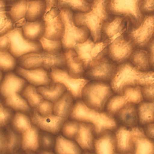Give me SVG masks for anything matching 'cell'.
Wrapping results in <instances>:
<instances>
[{"instance_id":"4fadbf2b","label":"cell","mask_w":154,"mask_h":154,"mask_svg":"<svg viewBox=\"0 0 154 154\" xmlns=\"http://www.w3.org/2000/svg\"><path fill=\"white\" fill-rule=\"evenodd\" d=\"M117 66V63L107 55L86 70L83 77L90 81L110 82Z\"/></svg>"},{"instance_id":"d4e9b609","label":"cell","mask_w":154,"mask_h":154,"mask_svg":"<svg viewBox=\"0 0 154 154\" xmlns=\"http://www.w3.org/2000/svg\"><path fill=\"white\" fill-rule=\"evenodd\" d=\"M71 94L67 91L54 103L53 114L67 119L74 103Z\"/></svg>"},{"instance_id":"7bdbcfd3","label":"cell","mask_w":154,"mask_h":154,"mask_svg":"<svg viewBox=\"0 0 154 154\" xmlns=\"http://www.w3.org/2000/svg\"><path fill=\"white\" fill-rule=\"evenodd\" d=\"M79 122V121L75 120H67L61 129L64 136L69 139L74 140Z\"/></svg>"},{"instance_id":"816d5d0a","label":"cell","mask_w":154,"mask_h":154,"mask_svg":"<svg viewBox=\"0 0 154 154\" xmlns=\"http://www.w3.org/2000/svg\"><path fill=\"white\" fill-rule=\"evenodd\" d=\"M7 152V143L6 135L3 131L0 133V152L4 153Z\"/></svg>"},{"instance_id":"44dd1931","label":"cell","mask_w":154,"mask_h":154,"mask_svg":"<svg viewBox=\"0 0 154 154\" xmlns=\"http://www.w3.org/2000/svg\"><path fill=\"white\" fill-rule=\"evenodd\" d=\"M112 132L109 130H106L95 138L94 144L96 153H117L116 137Z\"/></svg>"},{"instance_id":"60d3db41","label":"cell","mask_w":154,"mask_h":154,"mask_svg":"<svg viewBox=\"0 0 154 154\" xmlns=\"http://www.w3.org/2000/svg\"><path fill=\"white\" fill-rule=\"evenodd\" d=\"M38 41L41 44L43 51L48 54L55 55L62 52L63 47L61 40H49L43 36Z\"/></svg>"},{"instance_id":"4dcf8cb0","label":"cell","mask_w":154,"mask_h":154,"mask_svg":"<svg viewBox=\"0 0 154 154\" xmlns=\"http://www.w3.org/2000/svg\"><path fill=\"white\" fill-rule=\"evenodd\" d=\"M137 112L139 123L146 125L154 122V105L153 102H141L139 103Z\"/></svg>"},{"instance_id":"e575fe53","label":"cell","mask_w":154,"mask_h":154,"mask_svg":"<svg viewBox=\"0 0 154 154\" xmlns=\"http://www.w3.org/2000/svg\"><path fill=\"white\" fill-rule=\"evenodd\" d=\"M22 94L29 106L35 108H36L44 100L35 87L29 84H27L24 88Z\"/></svg>"},{"instance_id":"603a6c76","label":"cell","mask_w":154,"mask_h":154,"mask_svg":"<svg viewBox=\"0 0 154 154\" xmlns=\"http://www.w3.org/2000/svg\"><path fill=\"white\" fill-rule=\"evenodd\" d=\"M118 122L128 127L136 126L139 121L137 112L134 104L128 103L116 114L115 118Z\"/></svg>"},{"instance_id":"680465c9","label":"cell","mask_w":154,"mask_h":154,"mask_svg":"<svg viewBox=\"0 0 154 154\" xmlns=\"http://www.w3.org/2000/svg\"><path fill=\"white\" fill-rule=\"evenodd\" d=\"M87 1L89 2H92L93 1V0H87Z\"/></svg>"},{"instance_id":"ab89813d","label":"cell","mask_w":154,"mask_h":154,"mask_svg":"<svg viewBox=\"0 0 154 154\" xmlns=\"http://www.w3.org/2000/svg\"><path fill=\"white\" fill-rule=\"evenodd\" d=\"M31 121L26 115L21 112H17L14 115L12 124L14 129L22 134L32 126Z\"/></svg>"},{"instance_id":"7a4b0ae2","label":"cell","mask_w":154,"mask_h":154,"mask_svg":"<svg viewBox=\"0 0 154 154\" xmlns=\"http://www.w3.org/2000/svg\"><path fill=\"white\" fill-rule=\"evenodd\" d=\"M110 85L116 94L122 95L129 86H143L154 84V72L140 70L131 63L123 62L118 66Z\"/></svg>"},{"instance_id":"ac0fdd59","label":"cell","mask_w":154,"mask_h":154,"mask_svg":"<svg viewBox=\"0 0 154 154\" xmlns=\"http://www.w3.org/2000/svg\"><path fill=\"white\" fill-rule=\"evenodd\" d=\"M95 129L92 124L79 122L74 140L82 149L94 152Z\"/></svg>"},{"instance_id":"277c9868","label":"cell","mask_w":154,"mask_h":154,"mask_svg":"<svg viewBox=\"0 0 154 154\" xmlns=\"http://www.w3.org/2000/svg\"><path fill=\"white\" fill-rule=\"evenodd\" d=\"M114 94L107 82L91 80L82 89V100L88 107L102 112L104 111L107 102Z\"/></svg>"},{"instance_id":"681fc988","label":"cell","mask_w":154,"mask_h":154,"mask_svg":"<svg viewBox=\"0 0 154 154\" xmlns=\"http://www.w3.org/2000/svg\"><path fill=\"white\" fill-rule=\"evenodd\" d=\"M142 11L143 14H154V0H143Z\"/></svg>"},{"instance_id":"ba28073f","label":"cell","mask_w":154,"mask_h":154,"mask_svg":"<svg viewBox=\"0 0 154 154\" xmlns=\"http://www.w3.org/2000/svg\"><path fill=\"white\" fill-rule=\"evenodd\" d=\"M4 35L10 41L8 51L17 59L29 53L43 51L38 41H30L24 37L22 28H14Z\"/></svg>"},{"instance_id":"836d02e7","label":"cell","mask_w":154,"mask_h":154,"mask_svg":"<svg viewBox=\"0 0 154 154\" xmlns=\"http://www.w3.org/2000/svg\"><path fill=\"white\" fill-rule=\"evenodd\" d=\"M134 154H154V142L146 135L134 138Z\"/></svg>"},{"instance_id":"8992f818","label":"cell","mask_w":154,"mask_h":154,"mask_svg":"<svg viewBox=\"0 0 154 154\" xmlns=\"http://www.w3.org/2000/svg\"><path fill=\"white\" fill-rule=\"evenodd\" d=\"M60 9V8H59ZM60 9V14L64 27L61 41L64 51L73 49L77 43L84 42L90 36V32L85 26H79L74 23L73 12L67 8Z\"/></svg>"},{"instance_id":"8fae6325","label":"cell","mask_w":154,"mask_h":154,"mask_svg":"<svg viewBox=\"0 0 154 154\" xmlns=\"http://www.w3.org/2000/svg\"><path fill=\"white\" fill-rule=\"evenodd\" d=\"M48 72L51 82H58L63 85L74 100H82V89L90 80L84 78H74L69 75L67 70L57 67L52 69Z\"/></svg>"},{"instance_id":"6f0895ef","label":"cell","mask_w":154,"mask_h":154,"mask_svg":"<svg viewBox=\"0 0 154 154\" xmlns=\"http://www.w3.org/2000/svg\"><path fill=\"white\" fill-rule=\"evenodd\" d=\"M6 2H12L14 1L15 0H5Z\"/></svg>"},{"instance_id":"bcb514c9","label":"cell","mask_w":154,"mask_h":154,"mask_svg":"<svg viewBox=\"0 0 154 154\" xmlns=\"http://www.w3.org/2000/svg\"><path fill=\"white\" fill-rule=\"evenodd\" d=\"M12 116L11 111L5 107L1 103L0 104V126H5L10 120Z\"/></svg>"},{"instance_id":"cb8c5ba5","label":"cell","mask_w":154,"mask_h":154,"mask_svg":"<svg viewBox=\"0 0 154 154\" xmlns=\"http://www.w3.org/2000/svg\"><path fill=\"white\" fill-rule=\"evenodd\" d=\"M27 0L6 1V10L14 25L25 18L28 8Z\"/></svg>"},{"instance_id":"94428289","label":"cell","mask_w":154,"mask_h":154,"mask_svg":"<svg viewBox=\"0 0 154 154\" xmlns=\"http://www.w3.org/2000/svg\"><path fill=\"white\" fill-rule=\"evenodd\" d=\"M153 103H154V102H153Z\"/></svg>"},{"instance_id":"7402d4cb","label":"cell","mask_w":154,"mask_h":154,"mask_svg":"<svg viewBox=\"0 0 154 154\" xmlns=\"http://www.w3.org/2000/svg\"><path fill=\"white\" fill-rule=\"evenodd\" d=\"M64 53L66 59L67 70L69 75L75 78H84L85 70L74 50H66L64 51Z\"/></svg>"},{"instance_id":"83f0119b","label":"cell","mask_w":154,"mask_h":154,"mask_svg":"<svg viewBox=\"0 0 154 154\" xmlns=\"http://www.w3.org/2000/svg\"><path fill=\"white\" fill-rule=\"evenodd\" d=\"M36 128V126L32 125L22 134L21 145L23 150L35 151L38 149L40 139Z\"/></svg>"},{"instance_id":"f1b7e54d","label":"cell","mask_w":154,"mask_h":154,"mask_svg":"<svg viewBox=\"0 0 154 154\" xmlns=\"http://www.w3.org/2000/svg\"><path fill=\"white\" fill-rule=\"evenodd\" d=\"M55 150L57 154H79L82 152V149L75 141L62 135L56 138Z\"/></svg>"},{"instance_id":"9a60e30c","label":"cell","mask_w":154,"mask_h":154,"mask_svg":"<svg viewBox=\"0 0 154 154\" xmlns=\"http://www.w3.org/2000/svg\"><path fill=\"white\" fill-rule=\"evenodd\" d=\"M131 24V20L126 17L113 15L103 26L101 41L109 44L118 37L127 33Z\"/></svg>"},{"instance_id":"d6a6232c","label":"cell","mask_w":154,"mask_h":154,"mask_svg":"<svg viewBox=\"0 0 154 154\" xmlns=\"http://www.w3.org/2000/svg\"><path fill=\"white\" fill-rule=\"evenodd\" d=\"M131 63L138 69L147 71L150 63L148 52L142 49H137L133 52L130 57Z\"/></svg>"},{"instance_id":"f907efd6","label":"cell","mask_w":154,"mask_h":154,"mask_svg":"<svg viewBox=\"0 0 154 154\" xmlns=\"http://www.w3.org/2000/svg\"><path fill=\"white\" fill-rule=\"evenodd\" d=\"M10 45V41L9 38L5 35L0 36V51H8Z\"/></svg>"},{"instance_id":"8d00e7d4","label":"cell","mask_w":154,"mask_h":154,"mask_svg":"<svg viewBox=\"0 0 154 154\" xmlns=\"http://www.w3.org/2000/svg\"><path fill=\"white\" fill-rule=\"evenodd\" d=\"M0 35H4L14 28V23L6 10V1L0 0Z\"/></svg>"},{"instance_id":"db71d44e","label":"cell","mask_w":154,"mask_h":154,"mask_svg":"<svg viewBox=\"0 0 154 154\" xmlns=\"http://www.w3.org/2000/svg\"><path fill=\"white\" fill-rule=\"evenodd\" d=\"M149 54L150 64L154 67V35L149 42Z\"/></svg>"},{"instance_id":"74e56055","label":"cell","mask_w":154,"mask_h":154,"mask_svg":"<svg viewBox=\"0 0 154 154\" xmlns=\"http://www.w3.org/2000/svg\"><path fill=\"white\" fill-rule=\"evenodd\" d=\"M5 98L6 105L15 110L26 112L29 110L30 106L26 100L18 93L14 94Z\"/></svg>"},{"instance_id":"7dc6e473","label":"cell","mask_w":154,"mask_h":154,"mask_svg":"<svg viewBox=\"0 0 154 154\" xmlns=\"http://www.w3.org/2000/svg\"><path fill=\"white\" fill-rule=\"evenodd\" d=\"M141 91L143 99L147 101L154 102V84L142 86Z\"/></svg>"},{"instance_id":"9f6ffc18","label":"cell","mask_w":154,"mask_h":154,"mask_svg":"<svg viewBox=\"0 0 154 154\" xmlns=\"http://www.w3.org/2000/svg\"><path fill=\"white\" fill-rule=\"evenodd\" d=\"M3 72L0 70V82L3 79V77H4V75H3Z\"/></svg>"},{"instance_id":"f546056e","label":"cell","mask_w":154,"mask_h":154,"mask_svg":"<svg viewBox=\"0 0 154 154\" xmlns=\"http://www.w3.org/2000/svg\"><path fill=\"white\" fill-rule=\"evenodd\" d=\"M46 6L44 0L29 1L25 19L34 21L41 19L45 13Z\"/></svg>"},{"instance_id":"d590c367","label":"cell","mask_w":154,"mask_h":154,"mask_svg":"<svg viewBox=\"0 0 154 154\" xmlns=\"http://www.w3.org/2000/svg\"><path fill=\"white\" fill-rule=\"evenodd\" d=\"M128 103L124 95H114L107 103L106 111L110 116L115 118L117 112Z\"/></svg>"},{"instance_id":"f5cc1de1","label":"cell","mask_w":154,"mask_h":154,"mask_svg":"<svg viewBox=\"0 0 154 154\" xmlns=\"http://www.w3.org/2000/svg\"><path fill=\"white\" fill-rule=\"evenodd\" d=\"M144 130L147 137L154 140V122L145 125Z\"/></svg>"},{"instance_id":"11a10c76","label":"cell","mask_w":154,"mask_h":154,"mask_svg":"<svg viewBox=\"0 0 154 154\" xmlns=\"http://www.w3.org/2000/svg\"><path fill=\"white\" fill-rule=\"evenodd\" d=\"M46 6V12L52 8L57 7V5L58 0H44Z\"/></svg>"},{"instance_id":"2e32d148","label":"cell","mask_w":154,"mask_h":154,"mask_svg":"<svg viewBox=\"0 0 154 154\" xmlns=\"http://www.w3.org/2000/svg\"><path fill=\"white\" fill-rule=\"evenodd\" d=\"M133 44L127 35L123 34L115 39L107 46V55L117 64L123 63L133 52Z\"/></svg>"},{"instance_id":"9c48e42d","label":"cell","mask_w":154,"mask_h":154,"mask_svg":"<svg viewBox=\"0 0 154 154\" xmlns=\"http://www.w3.org/2000/svg\"><path fill=\"white\" fill-rule=\"evenodd\" d=\"M154 35V14H144L137 24L131 25L127 35L133 44L143 47L148 43Z\"/></svg>"},{"instance_id":"f35d334b","label":"cell","mask_w":154,"mask_h":154,"mask_svg":"<svg viewBox=\"0 0 154 154\" xmlns=\"http://www.w3.org/2000/svg\"><path fill=\"white\" fill-rule=\"evenodd\" d=\"M17 59L8 51H0V69L3 72H11L15 69Z\"/></svg>"},{"instance_id":"4316f807","label":"cell","mask_w":154,"mask_h":154,"mask_svg":"<svg viewBox=\"0 0 154 154\" xmlns=\"http://www.w3.org/2000/svg\"><path fill=\"white\" fill-rule=\"evenodd\" d=\"M37 90L46 100L54 103L66 91L65 86L57 82H51L48 85L37 87Z\"/></svg>"},{"instance_id":"484cf974","label":"cell","mask_w":154,"mask_h":154,"mask_svg":"<svg viewBox=\"0 0 154 154\" xmlns=\"http://www.w3.org/2000/svg\"><path fill=\"white\" fill-rule=\"evenodd\" d=\"M23 36L31 41H38L44 36V23L42 18L37 20L26 21L22 27Z\"/></svg>"},{"instance_id":"52a82bcc","label":"cell","mask_w":154,"mask_h":154,"mask_svg":"<svg viewBox=\"0 0 154 154\" xmlns=\"http://www.w3.org/2000/svg\"><path fill=\"white\" fill-rule=\"evenodd\" d=\"M109 44L105 41L94 42L90 36L84 42L77 43L73 49L82 63L85 71L107 55Z\"/></svg>"},{"instance_id":"e0dca14e","label":"cell","mask_w":154,"mask_h":154,"mask_svg":"<svg viewBox=\"0 0 154 154\" xmlns=\"http://www.w3.org/2000/svg\"><path fill=\"white\" fill-rule=\"evenodd\" d=\"M31 120L32 122L37 127L52 134L58 133L67 120L54 114L47 116H42L36 110L33 112Z\"/></svg>"},{"instance_id":"f6af8a7d","label":"cell","mask_w":154,"mask_h":154,"mask_svg":"<svg viewBox=\"0 0 154 154\" xmlns=\"http://www.w3.org/2000/svg\"><path fill=\"white\" fill-rule=\"evenodd\" d=\"M54 103L44 100L36 108V111L41 115L45 116L53 113Z\"/></svg>"},{"instance_id":"30bf717a","label":"cell","mask_w":154,"mask_h":154,"mask_svg":"<svg viewBox=\"0 0 154 154\" xmlns=\"http://www.w3.org/2000/svg\"><path fill=\"white\" fill-rule=\"evenodd\" d=\"M143 0H109L108 8L113 15L126 17L132 25L138 23L144 14L142 11Z\"/></svg>"},{"instance_id":"5bb4252c","label":"cell","mask_w":154,"mask_h":154,"mask_svg":"<svg viewBox=\"0 0 154 154\" xmlns=\"http://www.w3.org/2000/svg\"><path fill=\"white\" fill-rule=\"evenodd\" d=\"M44 23L43 36L53 40H61L64 32V27L60 14V9L57 7L45 12L42 18Z\"/></svg>"},{"instance_id":"5b68a950","label":"cell","mask_w":154,"mask_h":154,"mask_svg":"<svg viewBox=\"0 0 154 154\" xmlns=\"http://www.w3.org/2000/svg\"><path fill=\"white\" fill-rule=\"evenodd\" d=\"M17 65L26 69L43 68L49 72L57 67L67 70L64 52L52 55L42 51L25 54L17 59Z\"/></svg>"},{"instance_id":"7c38bea8","label":"cell","mask_w":154,"mask_h":154,"mask_svg":"<svg viewBox=\"0 0 154 154\" xmlns=\"http://www.w3.org/2000/svg\"><path fill=\"white\" fill-rule=\"evenodd\" d=\"M114 133L116 139L117 153L122 154L134 153L135 137L146 134L140 127L130 128L122 125L118 126Z\"/></svg>"},{"instance_id":"3957f363","label":"cell","mask_w":154,"mask_h":154,"mask_svg":"<svg viewBox=\"0 0 154 154\" xmlns=\"http://www.w3.org/2000/svg\"><path fill=\"white\" fill-rule=\"evenodd\" d=\"M69 117L72 120L93 125L95 137L106 130L114 131L118 127L115 118L110 116L106 111L100 112L88 107L82 100H77L74 103Z\"/></svg>"},{"instance_id":"6da1fadb","label":"cell","mask_w":154,"mask_h":154,"mask_svg":"<svg viewBox=\"0 0 154 154\" xmlns=\"http://www.w3.org/2000/svg\"><path fill=\"white\" fill-rule=\"evenodd\" d=\"M109 0H93L90 10L86 12L73 14V20L79 26H84L89 30L95 42L101 40V30L104 23L113 16L108 8Z\"/></svg>"},{"instance_id":"ffe728a7","label":"cell","mask_w":154,"mask_h":154,"mask_svg":"<svg viewBox=\"0 0 154 154\" xmlns=\"http://www.w3.org/2000/svg\"><path fill=\"white\" fill-rule=\"evenodd\" d=\"M15 73L35 87L48 85L52 82L48 72L43 68L26 69L17 65Z\"/></svg>"},{"instance_id":"1f68e13d","label":"cell","mask_w":154,"mask_h":154,"mask_svg":"<svg viewBox=\"0 0 154 154\" xmlns=\"http://www.w3.org/2000/svg\"><path fill=\"white\" fill-rule=\"evenodd\" d=\"M91 6V2L87 0H58L57 7L68 8L74 13H83L89 11Z\"/></svg>"},{"instance_id":"91938a15","label":"cell","mask_w":154,"mask_h":154,"mask_svg":"<svg viewBox=\"0 0 154 154\" xmlns=\"http://www.w3.org/2000/svg\"><path fill=\"white\" fill-rule=\"evenodd\" d=\"M28 1H32V0H27Z\"/></svg>"},{"instance_id":"ee69618b","label":"cell","mask_w":154,"mask_h":154,"mask_svg":"<svg viewBox=\"0 0 154 154\" xmlns=\"http://www.w3.org/2000/svg\"><path fill=\"white\" fill-rule=\"evenodd\" d=\"M7 152L13 153L16 151L20 145V140L18 135L14 131L9 130L6 135Z\"/></svg>"},{"instance_id":"d6986e66","label":"cell","mask_w":154,"mask_h":154,"mask_svg":"<svg viewBox=\"0 0 154 154\" xmlns=\"http://www.w3.org/2000/svg\"><path fill=\"white\" fill-rule=\"evenodd\" d=\"M27 82L15 73L9 72L4 75L0 82V90L2 95L5 98L23 91Z\"/></svg>"},{"instance_id":"b9f144b4","label":"cell","mask_w":154,"mask_h":154,"mask_svg":"<svg viewBox=\"0 0 154 154\" xmlns=\"http://www.w3.org/2000/svg\"><path fill=\"white\" fill-rule=\"evenodd\" d=\"M123 95L127 98L128 103L139 104L142 101L143 97L140 86H129L124 90Z\"/></svg>"},{"instance_id":"c3c4849f","label":"cell","mask_w":154,"mask_h":154,"mask_svg":"<svg viewBox=\"0 0 154 154\" xmlns=\"http://www.w3.org/2000/svg\"><path fill=\"white\" fill-rule=\"evenodd\" d=\"M40 140L42 147L45 149H48L51 148L54 143L53 138L48 134L42 135Z\"/></svg>"}]
</instances>
